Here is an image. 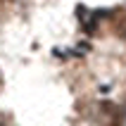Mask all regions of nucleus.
Returning a JSON list of instances; mask_svg holds the SVG:
<instances>
[{
  "label": "nucleus",
  "instance_id": "nucleus-1",
  "mask_svg": "<svg viewBox=\"0 0 126 126\" xmlns=\"http://www.w3.org/2000/svg\"><path fill=\"white\" fill-rule=\"evenodd\" d=\"M112 126H126V100H124V105L117 110V114H114V121Z\"/></svg>",
  "mask_w": 126,
  "mask_h": 126
}]
</instances>
